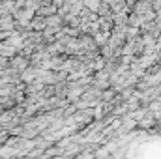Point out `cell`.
Listing matches in <instances>:
<instances>
[{
	"mask_svg": "<svg viewBox=\"0 0 161 159\" xmlns=\"http://www.w3.org/2000/svg\"><path fill=\"white\" fill-rule=\"evenodd\" d=\"M0 30L2 32H13L15 30V17L9 15H0Z\"/></svg>",
	"mask_w": 161,
	"mask_h": 159,
	"instance_id": "obj_2",
	"label": "cell"
},
{
	"mask_svg": "<svg viewBox=\"0 0 161 159\" xmlns=\"http://www.w3.org/2000/svg\"><path fill=\"white\" fill-rule=\"evenodd\" d=\"M17 52H19V49H17L15 45H11L8 40L0 41V54H2V56H6V58H13Z\"/></svg>",
	"mask_w": 161,
	"mask_h": 159,
	"instance_id": "obj_3",
	"label": "cell"
},
{
	"mask_svg": "<svg viewBox=\"0 0 161 159\" xmlns=\"http://www.w3.org/2000/svg\"><path fill=\"white\" fill-rule=\"evenodd\" d=\"M64 2H66V0H53V4H56V6H58V8H60V6H62V4H64Z\"/></svg>",
	"mask_w": 161,
	"mask_h": 159,
	"instance_id": "obj_8",
	"label": "cell"
},
{
	"mask_svg": "<svg viewBox=\"0 0 161 159\" xmlns=\"http://www.w3.org/2000/svg\"><path fill=\"white\" fill-rule=\"evenodd\" d=\"M45 28H47V21H45V17H43V15H38V17H34V19L30 21V30L43 32Z\"/></svg>",
	"mask_w": 161,
	"mask_h": 159,
	"instance_id": "obj_5",
	"label": "cell"
},
{
	"mask_svg": "<svg viewBox=\"0 0 161 159\" xmlns=\"http://www.w3.org/2000/svg\"><path fill=\"white\" fill-rule=\"evenodd\" d=\"M9 66H11L17 73H23V71L30 66V58L25 56V54H15L13 58H9Z\"/></svg>",
	"mask_w": 161,
	"mask_h": 159,
	"instance_id": "obj_1",
	"label": "cell"
},
{
	"mask_svg": "<svg viewBox=\"0 0 161 159\" xmlns=\"http://www.w3.org/2000/svg\"><path fill=\"white\" fill-rule=\"evenodd\" d=\"M109 38H111V32H105V30H97V32L94 34V40L97 43V47H103V45L109 41Z\"/></svg>",
	"mask_w": 161,
	"mask_h": 159,
	"instance_id": "obj_6",
	"label": "cell"
},
{
	"mask_svg": "<svg viewBox=\"0 0 161 159\" xmlns=\"http://www.w3.org/2000/svg\"><path fill=\"white\" fill-rule=\"evenodd\" d=\"M103 2H105V4H109V6H111V8H113V6H114V4H116V2H118V0H103Z\"/></svg>",
	"mask_w": 161,
	"mask_h": 159,
	"instance_id": "obj_7",
	"label": "cell"
},
{
	"mask_svg": "<svg viewBox=\"0 0 161 159\" xmlns=\"http://www.w3.org/2000/svg\"><path fill=\"white\" fill-rule=\"evenodd\" d=\"M54 13H58V6L53 4V2L41 4L40 9H38V15H43V17H49V15H54Z\"/></svg>",
	"mask_w": 161,
	"mask_h": 159,
	"instance_id": "obj_4",
	"label": "cell"
},
{
	"mask_svg": "<svg viewBox=\"0 0 161 159\" xmlns=\"http://www.w3.org/2000/svg\"><path fill=\"white\" fill-rule=\"evenodd\" d=\"M2 111H4V107H2V105H0V112H2Z\"/></svg>",
	"mask_w": 161,
	"mask_h": 159,
	"instance_id": "obj_9",
	"label": "cell"
}]
</instances>
